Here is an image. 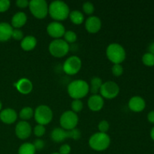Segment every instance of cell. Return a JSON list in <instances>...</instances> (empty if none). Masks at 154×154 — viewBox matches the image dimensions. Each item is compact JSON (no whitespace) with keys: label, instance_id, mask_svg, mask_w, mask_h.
Wrapping results in <instances>:
<instances>
[{"label":"cell","instance_id":"25","mask_svg":"<svg viewBox=\"0 0 154 154\" xmlns=\"http://www.w3.org/2000/svg\"><path fill=\"white\" fill-rule=\"evenodd\" d=\"M19 116L21 120H23V121H26L34 117V110L31 107H24L20 111Z\"/></svg>","mask_w":154,"mask_h":154},{"label":"cell","instance_id":"30","mask_svg":"<svg viewBox=\"0 0 154 154\" xmlns=\"http://www.w3.org/2000/svg\"><path fill=\"white\" fill-rule=\"evenodd\" d=\"M68 132V138H72L73 140H78L81 137V132L80 129L78 128H75L71 130L67 131Z\"/></svg>","mask_w":154,"mask_h":154},{"label":"cell","instance_id":"7","mask_svg":"<svg viewBox=\"0 0 154 154\" xmlns=\"http://www.w3.org/2000/svg\"><path fill=\"white\" fill-rule=\"evenodd\" d=\"M48 6L45 0H32L29 8L32 14L38 19H44L48 14Z\"/></svg>","mask_w":154,"mask_h":154},{"label":"cell","instance_id":"20","mask_svg":"<svg viewBox=\"0 0 154 154\" xmlns=\"http://www.w3.org/2000/svg\"><path fill=\"white\" fill-rule=\"evenodd\" d=\"M37 45V39L35 36L26 35L21 40L20 47L23 51H32Z\"/></svg>","mask_w":154,"mask_h":154},{"label":"cell","instance_id":"23","mask_svg":"<svg viewBox=\"0 0 154 154\" xmlns=\"http://www.w3.org/2000/svg\"><path fill=\"white\" fill-rule=\"evenodd\" d=\"M102 84V80L99 77H93L90 81V85L89 86L90 92L93 94H97L100 90Z\"/></svg>","mask_w":154,"mask_h":154},{"label":"cell","instance_id":"3","mask_svg":"<svg viewBox=\"0 0 154 154\" xmlns=\"http://www.w3.org/2000/svg\"><path fill=\"white\" fill-rule=\"evenodd\" d=\"M111 144V138L107 133L96 132L89 139V146L96 151H104Z\"/></svg>","mask_w":154,"mask_h":154},{"label":"cell","instance_id":"39","mask_svg":"<svg viewBox=\"0 0 154 154\" xmlns=\"http://www.w3.org/2000/svg\"><path fill=\"white\" fill-rule=\"evenodd\" d=\"M147 120L150 123H154V111H150L147 114Z\"/></svg>","mask_w":154,"mask_h":154},{"label":"cell","instance_id":"2","mask_svg":"<svg viewBox=\"0 0 154 154\" xmlns=\"http://www.w3.org/2000/svg\"><path fill=\"white\" fill-rule=\"evenodd\" d=\"M68 93L73 99H81L89 93L90 87L84 80H75L68 86Z\"/></svg>","mask_w":154,"mask_h":154},{"label":"cell","instance_id":"18","mask_svg":"<svg viewBox=\"0 0 154 154\" xmlns=\"http://www.w3.org/2000/svg\"><path fill=\"white\" fill-rule=\"evenodd\" d=\"M13 30V27L8 23H0V42H5L8 41L11 38Z\"/></svg>","mask_w":154,"mask_h":154},{"label":"cell","instance_id":"36","mask_svg":"<svg viewBox=\"0 0 154 154\" xmlns=\"http://www.w3.org/2000/svg\"><path fill=\"white\" fill-rule=\"evenodd\" d=\"M11 2L9 0H0V12H5L10 8Z\"/></svg>","mask_w":154,"mask_h":154},{"label":"cell","instance_id":"11","mask_svg":"<svg viewBox=\"0 0 154 154\" xmlns=\"http://www.w3.org/2000/svg\"><path fill=\"white\" fill-rule=\"evenodd\" d=\"M47 32L51 37L54 38V39H59L63 37L66 32V28L60 22L53 21L47 26Z\"/></svg>","mask_w":154,"mask_h":154},{"label":"cell","instance_id":"42","mask_svg":"<svg viewBox=\"0 0 154 154\" xmlns=\"http://www.w3.org/2000/svg\"><path fill=\"white\" fill-rule=\"evenodd\" d=\"M2 102H0V111L2 110Z\"/></svg>","mask_w":154,"mask_h":154},{"label":"cell","instance_id":"33","mask_svg":"<svg viewBox=\"0 0 154 154\" xmlns=\"http://www.w3.org/2000/svg\"><path fill=\"white\" fill-rule=\"evenodd\" d=\"M109 123L105 120L99 122V125H98V129H99V132H102V133H107V132L109 130Z\"/></svg>","mask_w":154,"mask_h":154},{"label":"cell","instance_id":"29","mask_svg":"<svg viewBox=\"0 0 154 154\" xmlns=\"http://www.w3.org/2000/svg\"><path fill=\"white\" fill-rule=\"evenodd\" d=\"M82 9L84 13L88 15H91L93 14L95 11L94 5L92 2H86L83 4Z\"/></svg>","mask_w":154,"mask_h":154},{"label":"cell","instance_id":"34","mask_svg":"<svg viewBox=\"0 0 154 154\" xmlns=\"http://www.w3.org/2000/svg\"><path fill=\"white\" fill-rule=\"evenodd\" d=\"M11 38H13L14 40L21 41L24 38L23 32L22 30H20V29H14Z\"/></svg>","mask_w":154,"mask_h":154},{"label":"cell","instance_id":"37","mask_svg":"<svg viewBox=\"0 0 154 154\" xmlns=\"http://www.w3.org/2000/svg\"><path fill=\"white\" fill-rule=\"evenodd\" d=\"M71 150H72L71 146L68 144H65L60 146L58 153L60 154H69L71 153Z\"/></svg>","mask_w":154,"mask_h":154},{"label":"cell","instance_id":"12","mask_svg":"<svg viewBox=\"0 0 154 154\" xmlns=\"http://www.w3.org/2000/svg\"><path fill=\"white\" fill-rule=\"evenodd\" d=\"M15 134L20 139H26L32 134L31 125L29 123V122L23 121V120L18 122L15 127Z\"/></svg>","mask_w":154,"mask_h":154},{"label":"cell","instance_id":"35","mask_svg":"<svg viewBox=\"0 0 154 154\" xmlns=\"http://www.w3.org/2000/svg\"><path fill=\"white\" fill-rule=\"evenodd\" d=\"M32 144L34 145L36 151H37V150H42L45 146V141L42 139H41V138H37V139L35 140L34 142L32 143Z\"/></svg>","mask_w":154,"mask_h":154},{"label":"cell","instance_id":"43","mask_svg":"<svg viewBox=\"0 0 154 154\" xmlns=\"http://www.w3.org/2000/svg\"><path fill=\"white\" fill-rule=\"evenodd\" d=\"M51 154H60L59 153H51Z\"/></svg>","mask_w":154,"mask_h":154},{"label":"cell","instance_id":"38","mask_svg":"<svg viewBox=\"0 0 154 154\" xmlns=\"http://www.w3.org/2000/svg\"><path fill=\"white\" fill-rule=\"evenodd\" d=\"M16 5L17 7L20 8H26L29 7V2L28 0H17L16 2Z\"/></svg>","mask_w":154,"mask_h":154},{"label":"cell","instance_id":"27","mask_svg":"<svg viewBox=\"0 0 154 154\" xmlns=\"http://www.w3.org/2000/svg\"><path fill=\"white\" fill-rule=\"evenodd\" d=\"M72 111L75 113H78L81 111L84 108V104L81 99H74L71 104Z\"/></svg>","mask_w":154,"mask_h":154},{"label":"cell","instance_id":"32","mask_svg":"<svg viewBox=\"0 0 154 154\" xmlns=\"http://www.w3.org/2000/svg\"><path fill=\"white\" fill-rule=\"evenodd\" d=\"M112 74L116 77H120L123 73V67L121 64H114L111 68Z\"/></svg>","mask_w":154,"mask_h":154},{"label":"cell","instance_id":"10","mask_svg":"<svg viewBox=\"0 0 154 154\" xmlns=\"http://www.w3.org/2000/svg\"><path fill=\"white\" fill-rule=\"evenodd\" d=\"M100 96L107 99H112L117 97L120 93V87L114 81H108L103 83L101 87Z\"/></svg>","mask_w":154,"mask_h":154},{"label":"cell","instance_id":"17","mask_svg":"<svg viewBox=\"0 0 154 154\" xmlns=\"http://www.w3.org/2000/svg\"><path fill=\"white\" fill-rule=\"evenodd\" d=\"M0 120L5 124H12L17 120V114L12 108H5L0 112Z\"/></svg>","mask_w":154,"mask_h":154},{"label":"cell","instance_id":"41","mask_svg":"<svg viewBox=\"0 0 154 154\" xmlns=\"http://www.w3.org/2000/svg\"><path fill=\"white\" fill-rule=\"evenodd\" d=\"M150 137H151L152 139L154 141V126L152 128L151 131H150Z\"/></svg>","mask_w":154,"mask_h":154},{"label":"cell","instance_id":"13","mask_svg":"<svg viewBox=\"0 0 154 154\" xmlns=\"http://www.w3.org/2000/svg\"><path fill=\"white\" fill-rule=\"evenodd\" d=\"M85 28L90 33H96L102 28V20L97 16H90L86 20Z\"/></svg>","mask_w":154,"mask_h":154},{"label":"cell","instance_id":"21","mask_svg":"<svg viewBox=\"0 0 154 154\" xmlns=\"http://www.w3.org/2000/svg\"><path fill=\"white\" fill-rule=\"evenodd\" d=\"M51 138L55 142H63L68 138V132L63 128H55L51 131Z\"/></svg>","mask_w":154,"mask_h":154},{"label":"cell","instance_id":"9","mask_svg":"<svg viewBox=\"0 0 154 154\" xmlns=\"http://www.w3.org/2000/svg\"><path fill=\"white\" fill-rule=\"evenodd\" d=\"M82 66L81 58L77 56H71L65 60L63 69L66 75H75L79 72Z\"/></svg>","mask_w":154,"mask_h":154},{"label":"cell","instance_id":"15","mask_svg":"<svg viewBox=\"0 0 154 154\" xmlns=\"http://www.w3.org/2000/svg\"><path fill=\"white\" fill-rule=\"evenodd\" d=\"M128 106L129 109L134 112H141L145 108L146 102L142 97L135 96L129 99Z\"/></svg>","mask_w":154,"mask_h":154},{"label":"cell","instance_id":"28","mask_svg":"<svg viewBox=\"0 0 154 154\" xmlns=\"http://www.w3.org/2000/svg\"><path fill=\"white\" fill-rule=\"evenodd\" d=\"M142 62L145 66L151 67L154 66V55L150 54V53H146L142 57Z\"/></svg>","mask_w":154,"mask_h":154},{"label":"cell","instance_id":"24","mask_svg":"<svg viewBox=\"0 0 154 154\" xmlns=\"http://www.w3.org/2000/svg\"><path fill=\"white\" fill-rule=\"evenodd\" d=\"M35 153L36 150L32 143H23L18 149V154H35Z\"/></svg>","mask_w":154,"mask_h":154},{"label":"cell","instance_id":"31","mask_svg":"<svg viewBox=\"0 0 154 154\" xmlns=\"http://www.w3.org/2000/svg\"><path fill=\"white\" fill-rule=\"evenodd\" d=\"M45 132H46V129H45V126H42V125L38 124L33 129V133L38 138H41V137L45 135Z\"/></svg>","mask_w":154,"mask_h":154},{"label":"cell","instance_id":"40","mask_svg":"<svg viewBox=\"0 0 154 154\" xmlns=\"http://www.w3.org/2000/svg\"><path fill=\"white\" fill-rule=\"evenodd\" d=\"M148 53L154 55V42H152V43L150 44V45H149Z\"/></svg>","mask_w":154,"mask_h":154},{"label":"cell","instance_id":"8","mask_svg":"<svg viewBox=\"0 0 154 154\" xmlns=\"http://www.w3.org/2000/svg\"><path fill=\"white\" fill-rule=\"evenodd\" d=\"M78 121H79V117L78 114L72 111H66L63 112L60 119L61 128L66 131L76 128L78 124Z\"/></svg>","mask_w":154,"mask_h":154},{"label":"cell","instance_id":"1","mask_svg":"<svg viewBox=\"0 0 154 154\" xmlns=\"http://www.w3.org/2000/svg\"><path fill=\"white\" fill-rule=\"evenodd\" d=\"M48 14L54 20L60 22L69 17L70 9L65 2L56 0L48 6Z\"/></svg>","mask_w":154,"mask_h":154},{"label":"cell","instance_id":"6","mask_svg":"<svg viewBox=\"0 0 154 154\" xmlns=\"http://www.w3.org/2000/svg\"><path fill=\"white\" fill-rule=\"evenodd\" d=\"M49 52L53 57L61 58L67 55L69 51V45L64 39H54L49 45Z\"/></svg>","mask_w":154,"mask_h":154},{"label":"cell","instance_id":"14","mask_svg":"<svg viewBox=\"0 0 154 154\" xmlns=\"http://www.w3.org/2000/svg\"><path fill=\"white\" fill-rule=\"evenodd\" d=\"M14 87L20 93L23 95L29 94L32 92L33 89V85L29 79L26 78H22L18 80L14 84Z\"/></svg>","mask_w":154,"mask_h":154},{"label":"cell","instance_id":"26","mask_svg":"<svg viewBox=\"0 0 154 154\" xmlns=\"http://www.w3.org/2000/svg\"><path fill=\"white\" fill-rule=\"evenodd\" d=\"M63 38H64V40L68 44H72L76 42L78 36H77V34L75 32L72 31V30H69V31H66L64 35H63Z\"/></svg>","mask_w":154,"mask_h":154},{"label":"cell","instance_id":"22","mask_svg":"<svg viewBox=\"0 0 154 154\" xmlns=\"http://www.w3.org/2000/svg\"><path fill=\"white\" fill-rule=\"evenodd\" d=\"M69 17L71 21L75 25H81L84 21V15L81 11L74 10L72 11H70Z\"/></svg>","mask_w":154,"mask_h":154},{"label":"cell","instance_id":"4","mask_svg":"<svg viewBox=\"0 0 154 154\" xmlns=\"http://www.w3.org/2000/svg\"><path fill=\"white\" fill-rule=\"evenodd\" d=\"M106 56L114 64H121L126 57L124 48L117 43L110 44L106 49Z\"/></svg>","mask_w":154,"mask_h":154},{"label":"cell","instance_id":"19","mask_svg":"<svg viewBox=\"0 0 154 154\" xmlns=\"http://www.w3.org/2000/svg\"><path fill=\"white\" fill-rule=\"evenodd\" d=\"M27 21V16L24 12H17L11 19V26L15 29H20L23 26Z\"/></svg>","mask_w":154,"mask_h":154},{"label":"cell","instance_id":"5","mask_svg":"<svg viewBox=\"0 0 154 154\" xmlns=\"http://www.w3.org/2000/svg\"><path fill=\"white\" fill-rule=\"evenodd\" d=\"M35 120L38 124L45 126L52 121L54 113L49 106L42 105L38 106L34 111Z\"/></svg>","mask_w":154,"mask_h":154},{"label":"cell","instance_id":"16","mask_svg":"<svg viewBox=\"0 0 154 154\" xmlns=\"http://www.w3.org/2000/svg\"><path fill=\"white\" fill-rule=\"evenodd\" d=\"M104 99L98 94H93L88 99L87 105L89 108L93 111H99L104 106Z\"/></svg>","mask_w":154,"mask_h":154}]
</instances>
